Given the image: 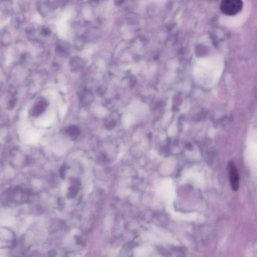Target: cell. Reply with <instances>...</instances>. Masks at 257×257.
<instances>
[{"instance_id": "cell-1", "label": "cell", "mask_w": 257, "mask_h": 257, "mask_svg": "<svg viewBox=\"0 0 257 257\" xmlns=\"http://www.w3.org/2000/svg\"><path fill=\"white\" fill-rule=\"evenodd\" d=\"M242 7V0H222L220 5L221 12L225 15L230 16L239 13Z\"/></svg>"}, {"instance_id": "cell-7", "label": "cell", "mask_w": 257, "mask_h": 257, "mask_svg": "<svg viewBox=\"0 0 257 257\" xmlns=\"http://www.w3.org/2000/svg\"><path fill=\"white\" fill-rule=\"evenodd\" d=\"M116 123L114 120H111V122H108V123L107 124V128H109V129H111L112 128H114L115 126Z\"/></svg>"}, {"instance_id": "cell-2", "label": "cell", "mask_w": 257, "mask_h": 257, "mask_svg": "<svg viewBox=\"0 0 257 257\" xmlns=\"http://www.w3.org/2000/svg\"><path fill=\"white\" fill-rule=\"evenodd\" d=\"M228 171L232 188L234 191L238 190L240 185V177L238 171L234 162L229 163Z\"/></svg>"}, {"instance_id": "cell-8", "label": "cell", "mask_w": 257, "mask_h": 257, "mask_svg": "<svg viewBox=\"0 0 257 257\" xmlns=\"http://www.w3.org/2000/svg\"><path fill=\"white\" fill-rule=\"evenodd\" d=\"M125 0H115L114 3L116 6H120L124 3Z\"/></svg>"}, {"instance_id": "cell-6", "label": "cell", "mask_w": 257, "mask_h": 257, "mask_svg": "<svg viewBox=\"0 0 257 257\" xmlns=\"http://www.w3.org/2000/svg\"><path fill=\"white\" fill-rule=\"evenodd\" d=\"M82 39L81 38H78L75 39L74 41V43H75V45L77 48H78V49H80V48H82L83 45V41Z\"/></svg>"}, {"instance_id": "cell-3", "label": "cell", "mask_w": 257, "mask_h": 257, "mask_svg": "<svg viewBox=\"0 0 257 257\" xmlns=\"http://www.w3.org/2000/svg\"><path fill=\"white\" fill-rule=\"evenodd\" d=\"M46 103H47L44 100H41L38 102L37 103H36L32 110L33 115L37 116L40 115V114H41L47 107Z\"/></svg>"}, {"instance_id": "cell-5", "label": "cell", "mask_w": 257, "mask_h": 257, "mask_svg": "<svg viewBox=\"0 0 257 257\" xmlns=\"http://www.w3.org/2000/svg\"><path fill=\"white\" fill-rule=\"evenodd\" d=\"M78 131H79L78 128L75 126H71L68 128L67 132L70 135L74 136L78 135V132H79Z\"/></svg>"}, {"instance_id": "cell-9", "label": "cell", "mask_w": 257, "mask_h": 257, "mask_svg": "<svg viewBox=\"0 0 257 257\" xmlns=\"http://www.w3.org/2000/svg\"><path fill=\"white\" fill-rule=\"evenodd\" d=\"M132 1H133V0H132Z\"/></svg>"}, {"instance_id": "cell-4", "label": "cell", "mask_w": 257, "mask_h": 257, "mask_svg": "<svg viewBox=\"0 0 257 257\" xmlns=\"http://www.w3.org/2000/svg\"><path fill=\"white\" fill-rule=\"evenodd\" d=\"M82 60L80 59V58L74 57L72 58L70 61L71 65L75 68H79L82 67Z\"/></svg>"}]
</instances>
